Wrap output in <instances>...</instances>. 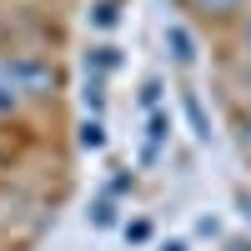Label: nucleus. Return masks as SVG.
Segmentation results:
<instances>
[{
  "mask_svg": "<svg viewBox=\"0 0 251 251\" xmlns=\"http://www.w3.org/2000/svg\"><path fill=\"white\" fill-rule=\"evenodd\" d=\"M20 111H25V91L15 86L10 66L0 60V121H10V116H20Z\"/></svg>",
  "mask_w": 251,
  "mask_h": 251,
  "instance_id": "obj_3",
  "label": "nucleus"
},
{
  "mask_svg": "<svg viewBox=\"0 0 251 251\" xmlns=\"http://www.w3.org/2000/svg\"><path fill=\"white\" fill-rule=\"evenodd\" d=\"M161 91H166V86H161V80L151 75V80H146V86H141V106H146V111H156V100H161Z\"/></svg>",
  "mask_w": 251,
  "mask_h": 251,
  "instance_id": "obj_11",
  "label": "nucleus"
},
{
  "mask_svg": "<svg viewBox=\"0 0 251 251\" xmlns=\"http://www.w3.org/2000/svg\"><path fill=\"white\" fill-rule=\"evenodd\" d=\"M156 251H191V246H186V241H161Z\"/></svg>",
  "mask_w": 251,
  "mask_h": 251,
  "instance_id": "obj_16",
  "label": "nucleus"
},
{
  "mask_svg": "<svg viewBox=\"0 0 251 251\" xmlns=\"http://www.w3.org/2000/svg\"><path fill=\"white\" fill-rule=\"evenodd\" d=\"M116 66H121V50L111 46V40H100V46L86 50V71H91V75H106V71H116Z\"/></svg>",
  "mask_w": 251,
  "mask_h": 251,
  "instance_id": "obj_5",
  "label": "nucleus"
},
{
  "mask_svg": "<svg viewBox=\"0 0 251 251\" xmlns=\"http://www.w3.org/2000/svg\"><path fill=\"white\" fill-rule=\"evenodd\" d=\"M201 10H211V15H231V10H241V0H196Z\"/></svg>",
  "mask_w": 251,
  "mask_h": 251,
  "instance_id": "obj_12",
  "label": "nucleus"
},
{
  "mask_svg": "<svg viewBox=\"0 0 251 251\" xmlns=\"http://www.w3.org/2000/svg\"><path fill=\"white\" fill-rule=\"evenodd\" d=\"M241 141H246V146H251V111H246V116H241Z\"/></svg>",
  "mask_w": 251,
  "mask_h": 251,
  "instance_id": "obj_18",
  "label": "nucleus"
},
{
  "mask_svg": "<svg viewBox=\"0 0 251 251\" xmlns=\"http://www.w3.org/2000/svg\"><path fill=\"white\" fill-rule=\"evenodd\" d=\"M236 211H241V221L251 226V186H241V191H236Z\"/></svg>",
  "mask_w": 251,
  "mask_h": 251,
  "instance_id": "obj_14",
  "label": "nucleus"
},
{
  "mask_svg": "<svg viewBox=\"0 0 251 251\" xmlns=\"http://www.w3.org/2000/svg\"><path fill=\"white\" fill-rule=\"evenodd\" d=\"M126 241H131V246H146V241H151V221H146V216L126 221Z\"/></svg>",
  "mask_w": 251,
  "mask_h": 251,
  "instance_id": "obj_10",
  "label": "nucleus"
},
{
  "mask_svg": "<svg viewBox=\"0 0 251 251\" xmlns=\"http://www.w3.org/2000/svg\"><path fill=\"white\" fill-rule=\"evenodd\" d=\"M5 66L15 75V86L25 91V100H50L55 86H60V71H55L50 55H10Z\"/></svg>",
  "mask_w": 251,
  "mask_h": 251,
  "instance_id": "obj_1",
  "label": "nucleus"
},
{
  "mask_svg": "<svg viewBox=\"0 0 251 251\" xmlns=\"http://www.w3.org/2000/svg\"><path fill=\"white\" fill-rule=\"evenodd\" d=\"M80 151H106V121H100V116L80 121Z\"/></svg>",
  "mask_w": 251,
  "mask_h": 251,
  "instance_id": "obj_7",
  "label": "nucleus"
},
{
  "mask_svg": "<svg viewBox=\"0 0 251 251\" xmlns=\"http://www.w3.org/2000/svg\"><path fill=\"white\" fill-rule=\"evenodd\" d=\"M226 251H251V241H226Z\"/></svg>",
  "mask_w": 251,
  "mask_h": 251,
  "instance_id": "obj_19",
  "label": "nucleus"
},
{
  "mask_svg": "<svg viewBox=\"0 0 251 251\" xmlns=\"http://www.w3.org/2000/svg\"><path fill=\"white\" fill-rule=\"evenodd\" d=\"M181 111H186V121H191V136H196V141H211V121H206L196 91H181Z\"/></svg>",
  "mask_w": 251,
  "mask_h": 251,
  "instance_id": "obj_4",
  "label": "nucleus"
},
{
  "mask_svg": "<svg viewBox=\"0 0 251 251\" xmlns=\"http://www.w3.org/2000/svg\"><path fill=\"white\" fill-rule=\"evenodd\" d=\"M241 46H246V55H251V10H246V20H241Z\"/></svg>",
  "mask_w": 251,
  "mask_h": 251,
  "instance_id": "obj_15",
  "label": "nucleus"
},
{
  "mask_svg": "<svg viewBox=\"0 0 251 251\" xmlns=\"http://www.w3.org/2000/svg\"><path fill=\"white\" fill-rule=\"evenodd\" d=\"M196 236H221V216H201L196 221Z\"/></svg>",
  "mask_w": 251,
  "mask_h": 251,
  "instance_id": "obj_13",
  "label": "nucleus"
},
{
  "mask_svg": "<svg viewBox=\"0 0 251 251\" xmlns=\"http://www.w3.org/2000/svg\"><path fill=\"white\" fill-rule=\"evenodd\" d=\"M121 20V10H116V0H96L91 5V25H100V30H111Z\"/></svg>",
  "mask_w": 251,
  "mask_h": 251,
  "instance_id": "obj_9",
  "label": "nucleus"
},
{
  "mask_svg": "<svg viewBox=\"0 0 251 251\" xmlns=\"http://www.w3.org/2000/svg\"><path fill=\"white\" fill-rule=\"evenodd\" d=\"M161 40H166V55H171L176 66H196V30L186 25V20H166Z\"/></svg>",
  "mask_w": 251,
  "mask_h": 251,
  "instance_id": "obj_2",
  "label": "nucleus"
},
{
  "mask_svg": "<svg viewBox=\"0 0 251 251\" xmlns=\"http://www.w3.org/2000/svg\"><path fill=\"white\" fill-rule=\"evenodd\" d=\"M166 136H171V116H166V111H151V116H146V161L161 151Z\"/></svg>",
  "mask_w": 251,
  "mask_h": 251,
  "instance_id": "obj_6",
  "label": "nucleus"
},
{
  "mask_svg": "<svg viewBox=\"0 0 251 251\" xmlns=\"http://www.w3.org/2000/svg\"><path fill=\"white\" fill-rule=\"evenodd\" d=\"M241 86H246V96H251V55H246V66H241Z\"/></svg>",
  "mask_w": 251,
  "mask_h": 251,
  "instance_id": "obj_17",
  "label": "nucleus"
},
{
  "mask_svg": "<svg viewBox=\"0 0 251 251\" xmlns=\"http://www.w3.org/2000/svg\"><path fill=\"white\" fill-rule=\"evenodd\" d=\"M86 221L96 226V231H111V226H116V201H111V196H96L91 211H86Z\"/></svg>",
  "mask_w": 251,
  "mask_h": 251,
  "instance_id": "obj_8",
  "label": "nucleus"
}]
</instances>
